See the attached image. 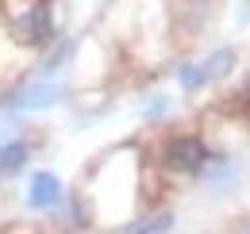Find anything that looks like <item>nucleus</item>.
Listing matches in <instances>:
<instances>
[{"mask_svg": "<svg viewBox=\"0 0 250 234\" xmlns=\"http://www.w3.org/2000/svg\"><path fill=\"white\" fill-rule=\"evenodd\" d=\"M208 157H212L208 142H204L200 135H192V131L169 135V138L162 142V150H158V165L169 176H200L204 165H208Z\"/></svg>", "mask_w": 250, "mask_h": 234, "instance_id": "f257e3e1", "label": "nucleus"}, {"mask_svg": "<svg viewBox=\"0 0 250 234\" xmlns=\"http://www.w3.org/2000/svg\"><path fill=\"white\" fill-rule=\"evenodd\" d=\"M62 100V85L54 77H35V81H23L8 92L4 108L16 112V116H27V112H42V108H54Z\"/></svg>", "mask_w": 250, "mask_h": 234, "instance_id": "f03ea898", "label": "nucleus"}, {"mask_svg": "<svg viewBox=\"0 0 250 234\" xmlns=\"http://www.w3.org/2000/svg\"><path fill=\"white\" fill-rule=\"evenodd\" d=\"M54 35V4L50 0H35L31 8L16 20V42L23 46H50Z\"/></svg>", "mask_w": 250, "mask_h": 234, "instance_id": "7ed1b4c3", "label": "nucleus"}, {"mask_svg": "<svg viewBox=\"0 0 250 234\" xmlns=\"http://www.w3.org/2000/svg\"><path fill=\"white\" fill-rule=\"evenodd\" d=\"M23 204L39 211V215H50V211H62L65 204V184L54 169H35L27 180V192H23Z\"/></svg>", "mask_w": 250, "mask_h": 234, "instance_id": "20e7f679", "label": "nucleus"}, {"mask_svg": "<svg viewBox=\"0 0 250 234\" xmlns=\"http://www.w3.org/2000/svg\"><path fill=\"white\" fill-rule=\"evenodd\" d=\"M27 165H31V142L27 138L0 142V180H16Z\"/></svg>", "mask_w": 250, "mask_h": 234, "instance_id": "39448f33", "label": "nucleus"}, {"mask_svg": "<svg viewBox=\"0 0 250 234\" xmlns=\"http://www.w3.org/2000/svg\"><path fill=\"white\" fill-rule=\"evenodd\" d=\"M120 234H173V211L135 215L131 223H124V227H120Z\"/></svg>", "mask_w": 250, "mask_h": 234, "instance_id": "423d86ee", "label": "nucleus"}, {"mask_svg": "<svg viewBox=\"0 0 250 234\" xmlns=\"http://www.w3.org/2000/svg\"><path fill=\"white\" fill-rule=\"evenodd\" d=\"M239 65V54L231 50V46H219V50H212L208 58L200 61V69H204V77H208V85L212 81H223V77H231V69Z\"/></svg>", "mask_w": 250, "mask_h": 234, "instance_id": "0eeeda50", "label": "nucleus"}, {"mask_svg": "<svg viewBox=\"0 0 250 234\" xmlns=\"http://www.w3.org/2000/svg\"><path fill=\"white\" fill-rule=\"evenodd\" d=\"M73 50H77V42H73V39H54V42H50V50L42 54L39 77H58V69L73 58Z\"/></svg>", "mask_w": 250, "mask_h": 234, "instance_id": "6e6552de", "label": "nucleus"}, {"mask_svg": "<svg viewBox=\"0 0 250 234\" xmlns=\"http://www.w3.org/2000/svg\"><path fill=\"white\" fill-rule=\"evenodd\" d=\"M173 77H177V85L185 88V92H200V88L208 85V77H204L200 61H181V65L173 69Z\"/></svg>", "mask_w": 250, "mask_h": 234, "instance_id": "1a4fd4ad", "label": "nucleus"}, {"mask_svg": "<svg viewBox=\"0 0 250 234\" xmlns=\"http://www.w3.org/2000/svg\"><path fill=\"white\" fill-rule=\"evenodd\" d=\"M166 112H169V96H154V100L146 104V116H150V119L166 116Z\"/></svg>", "mask_w": 250, "mask_h": 234, "instance_id": "9d476101", "label": "nucleus"}, {"mask_svg": "<svg viewBox=\"0 0 250 234\" xmlns=\"http://www.w3.org/2000/svg\"><path fill=\"white\" fill-rule=\"evenodd\" d=\"M239 100L250 108V73H247V81H243V88H239Z\"/></svg>", "mask_w": 250, "mask_h": 234, "instance_id": "9b49d317", "label": "nucleus"}, {"mask_svg": "<svg viewBox=\"0 0 250 234\" xmlns=\"http://www.w3.org/2000/svg\"><path fill=\"white\" fill-rule=\"evenodd\" d=\"M65 234H77V231H65Z\"/></svg>", "mask_w": 250, "mask_h": 234, "instance_id": "f8f14e48", "label": "nucleus"}, {"mask_svg": "<svg viewBox=\"0 0 250 234\" xmlns=\"http://www.w3.org/2000/svg\"><path fill=\"white\" fill-rule=\"evenodd\" d=\"M247 234H250V231H247Z\"/></svg>", "mask_w": 250, "mask_h": 234, "instance_id": "ddd939ff", "label": "nucleus"}]
</instances>
